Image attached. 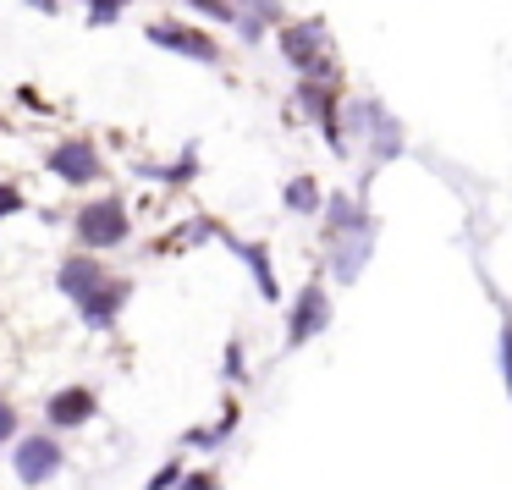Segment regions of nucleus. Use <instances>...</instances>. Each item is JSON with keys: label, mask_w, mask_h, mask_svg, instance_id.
I'll return each instance as SVG.
<instances>
[{"label": "nucleus", "mask_w": 512, "mask_h": 490, "mask_svg": "<svg viewBox=\"0 0 512 490\" xmlns=\"http://www.w3.org/2000/svg\"><path fill=\"white\" fill-rule=\"evenodd\" d=\"M78 243H83V254L127 243V204L116 199V193H105V199H94L78 210Z\"/></svg>", "instance_id": "1"}, {"label": "nucleus", "mask_w": 512, "mask_h": 490, "mask_svg": "<svg viewBox=\"0 0 512 490\" xmlns=\"http://www.w3.org/2000/svg\"><path fill=\"white\" fill-rule=\"evenodd\" d=\"M67 468V452H61V441L56 435H23V441L12 446V474L23 479L28 490H39V485H50V479Z\"/></svg>", "instance_id": "2"}, {"label": "nucleus", "mask_w": 512, "mask_h": 490, "mask_svg": "<svg viewBox=\"0 0 512 490\" xmlns=\"http://www.w3.org/2000/svg\"><path fill=\"white\" fill-rule=\"evenodd\" d=\"M325 325H331V298H325L320 281H309V287L298 292V303H292V320H287V347L298 353L309 336H320Z\"/></svg>", "instance_id": "3"}, {"label": "nucleus", "mask_w": 512, "mask_h": 490, "mask_svg": "<svg viewBox=\"0 0 512 490\" xmlns=\"http://www.w3.org/2000/svg\"><path fill=\"white\" fill-rule=\"evenodd\" d=\"M336 243V254H331V265H336V281H358L364 276V265H369V254H375V221H353L342 237H331Z\"/></svg>", "instance_id": "4"}, {"label": "nucleus", "mask_w": 512, "mask_h": 490, "mask_svg": "<svg viewBox=\"0 0 512 490\" xmlns=\"http://www.w3.org/2000/svg\"><path fill=\"white\" fill-rule=\"evenodd\" d=\"M45 171L61 182H72V188H89V182L100 177V155H94L89 138H72V144H61L45 155Z\"/></svg>", "instance_id": "5"}, {"label": "nucleus", "mask_w": 512, "mask_h": 490, "mask_svg": "<svg viewBox=\"0 0 512 490\" xmlns=\"http://www.w3.org/2000/svg\"><path fill=\"white\" fill-rule=\"evenodd\" d=\"M347 116H353V127H364V133H369V149H375V160H397V155H402V127L391 122V116L380 111L375 100L347 105Z\"/></svg>", "instance_id": "6"}, {"label": "nucleus", "mask_w": 512, "mask_h": 490, "mask_svg": "<svg viewBox=\"0 0 512 490\" xmlns=\"http://www.w3.org/2000/svg\"><path fill=\"white\" fill-rule=\"evenodd\" d=\"M133 298V281H122V276H105L100 287L89 292V298L78 303V314H83V325L89 331H111L116 325V314H122V303Z\"/></svg>", "instance_id": "7"}, {"label": "nucleus", "mask_w": 512, "mask_h": 490, "mask_svg": "<svg viewBox=\"0 0 512 490\" xmlns=\"http://www.w3.org/2000/svg\"><path fill=\"white\" fill-rule=\"evenodd\" d=\"M94 408H100V397H94L89 386H61V391H50L45 419L56 424V430H78V424L94 419Z\"/></svg>", "instance_id": "8"}, {"label": "nucleus", "mask_w": 512, "mask_h": 490, "mask_svg": "<svg viewBox=\"0 0 512 490\" xmlns=\"http://www.w3.org/2000/svg\"><path fill=\"white\" fill-rule=\"evenodd\" d=\"M281 56H287L298 72H325V34L309 28V23L281 28Z\"/></svg>", "instance_id": "9"}, {"label": "nucleus", "mask_w": 512, "mask_h": 490, "mask_svg": "<svg viewBox=\"0 0 512 490\" xmlns=\"http://www.w3.org/2000/svg\"><path fill=\"white\" fill-rule=\"evenodd\" d=\"M149 39H155V45H166V50H177V56L204 61V67H215V61H221L215 39H210V34H199V28H171V23H155V28H149Z\"/></svg>", "instance_id": "10"}, {"label": "nucleus", "mask_w": 512, "mask_h": 490, "mask_svg": "<svg viewBox=\"0 0 512 490\" xmlns=\"http://www.w3.org/2000/svg\"><path fill=\"white\" fill-rule=\"evenodd\" d=\"M221 243L232 248L237 259H243L248 270H254V287H259V298L265 303H276L281 298V281H276V265H270V254L259 243H243V237H232V232H221Z\"/></svg>", "instance_id": "11"}, {"label": "nucleus", "mask_w": 512, "mask_h": 490, "mask_svg": "<svg viewBox=\"0 0 512 490\" xmlns=\"http://www.w3.org/2000/svg\"><path fill=\"white\" fill-rule=\"evenodd\" d=\"M100 281H105V270H100V265H94V254H72V259H67V265H61V270H56V287H61V292H67V298H72V303H83V298H89V292H94V287H100Z\"/></svg>", "instance_id": "12"}, {"label": "nucleus", "mask_w": 512, "mask_h": 490, "mask_svg": "<svg viewBox=\"0 0 512 490\" xmlns=\"http://www.w3.org/2000/svg\"><path fill=\"white\" fill-rule=\"evenodd\" d=\"M232 430H237V408L226 402V408H221V419H215V424H204V430H193V435H188V446H193V452H215V446H226V441H232Z\"/></svg>", "instance_id": "13"}, {"label": "nucleus", "mask_w": 512, "mask_h": 490, "mask_svg": "<svg viewBox=\"0 0 512 490\" xmlns=\"http://www.w3.org/2000/svg\"><path fill=\"white\" fill-rule=\"evenodd\" d=\"M303 105H309V111H314V122L325 127V138H331V144H342V127H336L331 94H325V89H314V83H309V89H303Z\"/></svg>", "instance_id": "14"}, {"label": "nucleus", "mask_w": 512, "mask_h": 490, "mask_svg": "<svg viewBox=\"0 0 512 490\" xmlns=\"http://www.w3.org/2000/svg\"><path fill=\"white\" fill-rule=\"evenodd\" d=\"M287 210L292 215H314V210H320V182H314V177H292L287 182Z\"/></svg>", "instance_id": "15"}, {"label": "nucleus", "mask_w": 512, "mask_h": 490, "mask_svg": "<svg viewBox=\"0 0 512 490\" xmlns=\"http://www.w3.org/2000/svg\"><path fill=\"white\" fill-rule=\"evenodd\" d=\"M188 6H199L204 17H221V23H237V17H243L237 12V0H188Z\"/></svg>", "instance_id": "16"}, {"label": "nucleus", "mask_w": 512, "mask_h": 490, "mask_svg": "<svg viewBox=\"0 0 512 490\" xmlns=\"http://www.w3.org/2000/svg\"><path fill=\"white\" fill-rule=\"evenodd\" d=\"M122 6H127V0H89V23L94 28L116 23V17H122Z\"/></svg>", "instance_id": "17"}, {"label": "nucleus", "mask_w": 512, "mask_h": 490, "mask_svg": "<svg viewBox=\"0 0 512 490\" xmlns=\"http://www.w3.org/2000/svg\"><path fill=\"white\" fill-rule=\"evenodd\" d=\"M182 474H188V468H182V457H171V463L160 468L155 479H149V490H177V485H182Z\"/></svg>", "instance_id": "18"}, {"label": "nucleus", "mask_w": 512, "mask_h": 490, "mask_svg": "<svg viewBox=\"0 0 512 490\" xmlns=\"http://www.w3.org/2000/svg\"><path fill=\"white\" fill-rule=\"evenodd\" d=\"M6 441H17V408L0 397V446H6Z\"/></svg>", "instance_id": "19"}, {"label": "nucleus", "mask_w": 512, "mask_h": 490, "mask_svg": "<svg viewBox=\"0 0 512 490\" xmlns=\"http://www.w3.org/2000/svg\"><path fill=\"white\" fill-rule=\"evenodd\" d=\"M501 375H507V391H512V320L501 325Z\"/></svg>", "instance_id": "20"}, {"label": "nucleus", "mask_w": 512, "mask_h": 490, "mask_svg": "<svg viewBox=\"0 0 512 490\" xmlns=\"http://www.w3.org/2000/svg\"><path fill=\"white\" fill-rule=\"evenodd\" d=\"M177 490H221V479L199 468V474H182V485H177Z\"/></svg>", "instance_id": "21"}, {"label": "nucleus", "mask_w": 512, "mask_h": 490, "mask_svg": "<svg viewBox=\"0 0 512 490\" xmlns=\"http://www.w3.org/2000/svg\"><path fill=\"white\" fill-rule=\"evenodd\" d=\"M221 375H226V380H243V375H248V369H243V347H237V342L226 347V369H221Z\"/></svg>", "instance_id": "22"}, {"label": "nucleus", "mask_w": 512, "mask_h": 490, "mask_svg": "<svg viewBox=\"0 0 512 490\" xmlns=\"http://www.w3.org/2000/svg\"><path fill=\"white\" fill-rule=\"evenodd\" d=\"M17 210H23V193L12 182H0V215H17Z\"/></svg>", "instance_id": "23"}, {"label": "nucleus", "mask_w": 512, "mask_h": 490, "mask_svg": "<svg viewBox=\"0 0 512 490\" xmlns=\"http://www.w3.org/2000/svg\"><path fill=\"white\" fill-rule=\"evenodd\" d=\"M254 6V17H265V23H281V0H248Z\"/></svg>", "instance_id": "24"}, {"label": "nucleus", "mask_w": 512, "mask_h": 490, "mask_svg": "<svg viewBox=\"0 0 512 490\" xmlns=\"http://www.w3.org/2000/svg\"><path fill=\"white\" fill-rule=\"evenodd\" d=\"M28 6H34V12H45V17H56V12H61V0H28Z\"/></svg>", "instance_id": "25"}]
</instances>
